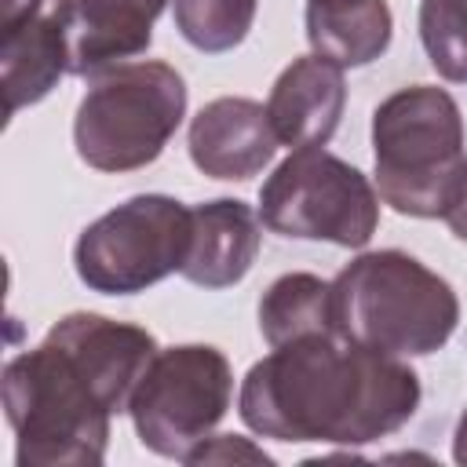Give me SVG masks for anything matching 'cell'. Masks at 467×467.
<instances>
[{
	"mask_svg": "<svg viewBox=\"0 0 467 467\" xmlns=\"http://www.w3.org/2000/svg\"><path fill=\"white\" fill-rule=\"evenodd\" d=\"M182 117V73L157 58H135L88 80L73 117V146L95 171H139L164 153Z\"/></svg>",
	"mask_w": 467,
	"mask_h": 467,
	"instance_id": "5",
	"label": "cell"
},
{
	"mask_svg": "<svg viewBox=\"0 0 467 467\" xmlns=\"http://www.w3.org/2000/svg\"><path fill=\"white\" fill-rule=\"evenodd\" d=\"M328 328H336L332 281H321L317 274H306V270L281 274L259 296V332L266 347H281L288 339L328 332Z\"/></svg>",
	"mask_w": 467,
	"mask_h": 467,
	"instance_id": "16",
	"label": "cell"
},
{
	"mask_svg": "<svg viewBox=\"0 0 467 467\" xmlns=\"http://www.w3.org/2000/svg\"><path fill=\"white\" fill-rule=\"evenodd\" d=\"M306 44L339 69H358L387 55L394 15L387 0H306Z\"/></svg>",
	"mask_w": 467,
	"mask_h": 467,
	"instance_id": "15",
	"label": "cell"
},
{
	"mask_svg": "<svg viewBox=\"0 0 467 467\" xmlns=\"http://www.w3.org/2000/svg\"><path fill=\"white\" fill-rule=\"evenodd\" d=\"M420 44L434 73L467 84V0H420Z\"/></svg>",
	"mask_w": 467,
	"mask_h": 467,
	"instance_id": "18",
	"label": "cell"
},
{
	"mask_svg": "<svg viewBox=\"0 0 467 467\" xmlns=\"http://www.w3.org/2000/svg\"><path fill=\"white\" fill-rule=\"evenodd\" d=\"M452 460L467 467V409H463V416L456 423V434H452Z\"/></svg>",
	"mask_w": 467,
	"mask_h": 467,
	"instance_id": "21",
	"label": "cell"
},
{
	"mask_svg": "<svg viewBox=\"0 0 467 467\" xmlns=\"http://www.w3.org/2000/svg\"><path fill=\"white\" fill-rule=\"evenodd\" d=\"M124 4H128V7H135V11H142V15H146V18H153V22H157V15L168 7V0H124Z\"/></svg>",
	"mask_w": 467,
	"mask_h": 467,
	"instance_id": "22",
	"label": "cell"
},
{
	"mask_svg": "<svg viewBox=\"0 0 467 467\" xmlns=\"http://www.w3.org/2000/svg\"><path fill=\"white\" fill-rule=\"evenodd\" d=\"M445 226L452 230V237L467 241V179H463V190H460V197H456V201H452V208L445 212Z\"/></svg>",
	"mask_w": 467,
	"mask_h": 467,
	"instance_id": "20",
	"label": "cell"
},
{
	"mask_svg": "<svg viewBox=\"0 0 467 467\" xmlns=\"http://www.w3.org/2000/svg\"><path fill=\"white\" fill-rule=\"evenodd\" d=\"M186 248L190 208L168 193H135L80 230L73 270L99 296H139L179 274Z\"/></svg>",
	"mask_w": 467,
	"mask_h": 467,
	"instance_id": "7",
	"label": "cell"
},
{
	"mask_svg": "<svg viewBox=\"0 0 467 467\" xmlns=\"http://www.w3.org/2000/svg\"><path fill=\"white\" fill-rule=\"evenodd\" d=\"M420 398V376L405 358L328 328L270 347L244 372L237 412L259 438L354 449L398 434Z\"/></svg>",
	"mask_w": 467,
	"mask_h": 467,
	"instance_id": "1",
	"label": "cell"
},
{
	"mask_svg": "<svg viewBox=\"0 0 467 467\" xmlns=\"http://www.w3.org/2000/svg\"><path fill=\"white\" fill-rule=\"evenodd\" d=\"M259 219L270 234L365 248L379 230L376 182L325 146L292 150L259 186Z\"/></svg>",
	"mask_w": 467,
	"mask_h": 467,
	"instance_id": "6",
	"label": "cell"
},
{
	"mask_svg": "<svg viewBox=\"0 0 467 467\" xmlns=\"http://www.w3.org/2000/svg\"><path fill=\"white\" fill-rule=\"evenodd\" d=\"M0 390L18 467H99L106 460L113 412L47 336L7 358Z\"/></svg>",
	"mask_w": 467,
	"mask_h": 467,
	"instance_id": "4",
	"label": "cell"
},
{
	"mask_svg": "<svg viewBox=\"0 0 467 467\" xmlns=\"http://www.w3.org/2000/svg\"><path fill=\"white\" fill-rule=\"evenodd\" d=\"M277 146L281 142L274 135L266 106L244 95H223L204 102L186 131L193 168L223 182H244L259 175L274 161Z\"/></svg>",
	"mask_w": 467,
	"mask_h": 467,
	"instance_id": "11",
	"label": "cell"
},
{
	"mask_svg": "<svg viewBox=\"0 0 467 467\" xmlns=\"http://www.w3.org/2000/svg\"><path fill=\"white\" fill-rule=\"evenodd\" d=\"M372 182L409 219H445L467 179V131L456 99L438 84H409L372 109Z\"/></svg>",
	"mask_w": 467,
	"mask_h": 467,
	"instance_id": "2",
	"label": "cell"
},
{
	"mask_svg": "<svg viewBox=\"0 0 467 467\" xmlns=\"http://www.w3.org/2000/svg\"><path fill=\"white\" fill-rule=\"evenodd\" d=\"M263 244V219L237 197H215L190 208V248L182 277L197 288L219 292L248 277Z\"/></svg>",
	"mask_w": 467,
	"mask_h": 467,
	"instance_id": "13",
	"label": "cell"
},
{
	"mask_svg": "<svg viewBox=\"0 0 467 467\" xmlns=\"http://www.w3.org/2000/svg\"><path fill=\"white\" fill-rule=\"evenodd\" d=\"M336 328L372 350L394 358H423L441 350L460 325L452 285L401 248L354 255L332 277Z\"/></svg>",
	"mask_w": 467,
	"mask_h": 467,
	"instance_id": "3",
	"label": "cell"
},
{
	"mask_svg": "<svg viewBox=\"0 0 467 467\" xmlns=\"http://www.w3.org/2000/svg\"><path fill=\"white\" fill-rule=\"evenodd\" d=\"M69 0H0V80L7 117L44 102L69 73Z\"/></svg>",
	"mask_w": 467,
	"mask_h": 467,
	"instance_id": "9",
	"label": "cell"
},
{
	"mask_svg": "<svg viewBox=\"0 0 467 467\" xmlns=\"http://www.w3.org/2000/svg\"><path fill=\"white\" fill-rule=\"evenodd\" d=\"M47 339L66 350V358L80 368V376L95 387V394L113 416L128 412L142 372L161 350L150 328L95 310H73L58 317L47 328Z\"/></svg>",
	"mask_w": 467,
	"mask_h": 467,
	"instance_id": "10",
	"label": "cell"
},
{
	"mask_svg": "<svg viewBox=\"0 0 467 467\" xmlns=\"http://www.w3.org/2000/svg\"><path fill=\"white\" fill-rule=\"evenodd\" d=\"M255 11L259 0H171L179 36L204 55H223L244 44Z\"/></svg>",
	"mask_w": 467,
	"mask_h": 467,
	"instance_id": "17",
	"label": "cell"
},
{
	"mask_svg": "<svg viewBox=\"0 0 467 467\" xmlns=\"http://www.w3.org/2000/svg\"><path fill=\"white\" fill-rule=\"evenodd\" d=\"M343 106H347L343 69L314 51L292 58L277 73L266 99L274 135L288 150L325 146L343 120Z\"/></svg>",
	"mask_w": 467,
	"mask_h": 467,
	"instance_id": "12",
	"label": "cell"
},
{
	"mask_svg": "<svg viewBox=\"0 0 467 467\" xmlns=\"http://www.w3.org/2000/svg\"><path fill=\"white\" fill-rule=\"evenodd\" d=\"M234 368L212 343L161 347L142 372L128 416L142 449L164 460H186L230 412Z\"/></svg>",
	"mask_w": 467,
	"mask_h": 467,
	"instance_id": "8",
	"label": "cell"
},
{
	"mask_svg": "<svg viewBox=\"0 0 467 467\" xmlns=\"http://www.w3.org/2000/svg\"><path fill=\"white\" fill-rule=\"evenodd\" d=\"M69 73L99 77L113 66L135 62L153 44V18L124 0H69Z\"/></svg>",
	"mask_w": 467,
	"mask_h": 467,
	"instance_id": "14",
	"label": "cell"
},
{
	"mask_svg": "<svg viewBox=\"0 0 467 467\" xmlns=\"http://www.w3.org/2000/svg\"><path fill=\"white\" fill-rule=\"evenodd\" d=\"M237 460H248V463H274L270 452H263L259 445H252L248 438L241 434H208L182 463H237Z\"/></svg>",
	"mask_w": 467,
	"mask_h": 467,
	"instance_id": "19",
	"label": "cell"
}]
</instances>
